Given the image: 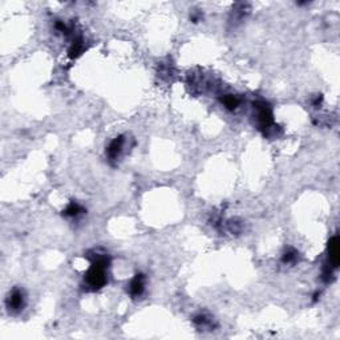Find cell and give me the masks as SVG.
<instances>
[{
    "mask_svg": "<svg viewBox=\"0 0 340 340\" xmlns=\"http://www.w3.org/2000/svg\"><path fill=\"white\" fill-rule=\"evenodd\" d=\"M254 110L258 129L262 130L264 136H268L270 132L272 130V128H275L274 114H272L270 105L264 101H256V102H254Z\"/></svg>",
    "mask_w": 340,
    "mask_h": 340,
    "instance_id": "obj_2",
    "label": "cell"
},
{
    "mask_svg": "<svg viewBox=\"0 0 340 340\" xmlns=\"http://www.w3.org/2000/svg\"><path fill=\"white\" fill-rule=\"evenodd\" d=\"M144 290H145V275L137 274L129 283L128 291L132 298H137L142 295Z\"/></svg>",
    "mask_w": 340,
    "mask_h": 340,
    "instance_id": "obj_5",
    "label": "cell"
},
{
    "mask_svg": "<svg viewBox=\"0 0 340 340\" xmlns=\"http://www.w3.org/2000/svg\"><path fill=\"white\" fill-rule=\"evenodd\" d=\"M82 212H84V209L78 205V202H70V205L66 208V210H62V216H70V218H74V216H80Z\"/></svg>",
    "mask_w": 340,
    "mask_h": 340,
    "instance_id": "obj_7",
    "label": "cell"
},
{
    "mask_svg": "<svg viewBox=\"0 0 340 340\" xmlns=\"http://www.w3.org/2000/svg\"><path fill=\"white\" fill-rule=\"evenodd\" d=\"M220 102L224 104V108H228V110H234V109L238 108L240 105V98L234 94H224L222 98H220Z\"/></svg>",
    "mask_w": 340,
    "mask_h": 340,
    "instance_id": "obj_8",
    "label": "cell"
},
{
    "mask_svg": "<svg viewBox=\"0 0 340 340\" xmlns=\"http://www.w3.org/2000/svg\"><path fill=\"white\" fill-rule=\"evenodd\" d=\"M125 146V137L124 136H118L113 140L112 142L109 144L106 148V156H108L109 161H116L124 152Z\"/></svg>",
    "mask_w": 340,
    "mask_h": 340,
    "instance_id": "obj_4",
    "label": "cell"
},
{
    "mask_svg": "<svg viewBox=\"0 0 340 340\" xmlns=\"http://www.w3.org/2000/svg\"><path fill=\"white\" fill-rule=\"evenodd\" d=\"M6 304H7V308L10 312H19V311H22L24 308V304H26V296H24L23 290L15 287L8 295Z\"/></svg>",
    "mask_w": 340,
    "mask_h": 340,
    "instance_id": "obj_3",
    "label": "cell"
},
{
    "mask_svg": "<svg viewBox=\"0 0 340 340\" xmlns=\"http://www.w3.org/2000/svg\"><path fill=\"white\" fill-rule=\"evenodd\" d=\"M109 263H110V259H109L108 255L96 254L93 256L92 264H90L89 270L86 271L84 276L85 284H86V287H89V290H100L101 287L106 284V282H108L106 271H108Z\"/></svg>",
    "mask_w": 340,
    "mask_h": 340,
    "instance_id": "obj_1",
    "label": "cell"
},
{
    "mask_svg": "<svg viewBox=\"0 0 340 340\" xmlns=\"http://www.w3.org/2000/svg\"><path fill=\"white\" fill-rule=\"evenodd\" d=\"M82 52H84V40L82 38H78L72 42V46H70V50H68V54H70V58H78Z\"/></svg>",
    "mask_w": 340,
    "mask_h": 340,
    "instance_id": "obj_6",
    "label": "cell"
},
{
    "mask_svg": "<svg viewBox=\"0 0 340 340\" xmlns=\"http://www.w3.org/2000/svg\"><path fill=\"white\" fill-rule=\"evenodd\" d=\"M298 258V252L295 250H288L283 254L282 262L283 263H294Z\"/></svg>",
    "mask_w": 340,
    "mask_h": 340,
    "instance_id": "obj_9",
    "label": "cell"
}]
</instances>
